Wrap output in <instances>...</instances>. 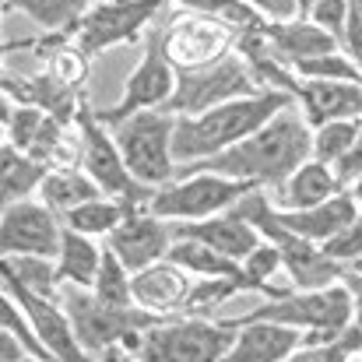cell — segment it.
Masks as SVG:
<instances>
[{"mask_svg":"<svg viewBox=\"0 0 362 362\" xmlns=\"http://www.w3.org/2000/svg\"><path fill=\"white\" fill-rule=\"evenodd\" d=\"M176 85H180V71L173 67V60L165 53V25H151L148 28V49L137 60V67L130 71L123 99L113 110H92V113L106 127H120L123 120H130L144 110H165L176 95Z\"/></svg>","mask_w":362,"mask_h":362,"instance_id":"cell-8","label":"cell"},{"mask_svg":"<svg viewBox=\"0 0 362 362\" xmlns=\"http://www.w3.org/2000/svg\"><path fill=\"white\" fill-rule=\"evenodd\" d=\"M103 362H137V359H134L127 349H117V352H110V356H106Z\"/></svg>","mask_w":362,"mask_h":362,"instance_id":"cell-46","label":"cell"},{"mask_svg":"<svg viewBox=\"0 0 362 362\" xmlns=\"http://www.w3.org/2000/svg\"><path fill=\"white\" fill-rule=\"evenodd\" d=\"M165 4H169V0H165ZM173 4H180V7H187V11H197V14H211V18L233 25L236 32L264 25V18L253 11L250 0H173Z\"/></svg>","mask_w":362,"mask_h":362,"instance_id":"cell-36","label":"cell"},{"mask_svg":"<svg viewBox=\"0 0 362 362\" xmlns=\"http://www.w3.org/2000/svg\"><path fill=\"white\" fill-rule=\"evenodd\" d=\"M362 356V327H349L341 338L324 341V345H303L288 362H352Z\"/></svg>","mask_w":362,"mask_h":362,"instance_id":"cell-38","label":"cell"},{"mask_svg":"<svg viewBox=\"0 0 362 362\" xmlns=\"http://www.w3.org/2000/svg\"><path fill=\"white\" fill-rule=\"evenodd\" d=\"M352 14H356V18L362 21V0H352Z\"/></svg>","mask_w":362,"mask_h":362,"instance_id":"cell-49","label":"cell"},{"mask_svg":"<svg viewBox=\"0 0 362 362\" xmlns=\"http://www.w3.org/2000/svg\"><path fill=\"white\" fill-rule=\"evenodd\" d=\"M324 250H327V257H334L338 264L356 267V264L362 260V215L352 222V226H345L334 240L324 243Z\"/></svg>","mask_w":362,"mask_h":362,"instance_id":"cell-39","label":"cell"},{"mask_svg":"<svg viewBox=\"0 0 362 362\" xmlns=\"http://www.w3.org/2000/svg\"><path fill=\"white\" fill-rule=\"evenodd\" d=\"M233 327H236V345L229 349L226 362H288L306 338L303 331L271 320H250Z\"/></svg>","mask_w":362,"mask_h":362,"instance_id":"cell-18","label":"cell"},{"mask_svg":"<svg viewBox=\"0 0 362 362\" xmlns=\"http://www.w3.org/2000/svg\"><path fill=\"white\" fill-rule=\"evenodd\" d=\"M338 42H341V53L362 71V21L356 14H349V25H345V32H341Z\"/></svg>","mask_w":362,"mask_h":362,"instance_id":"cell-43","label":"cell"},{"mask_svg":"<svg viewBox=\"0 0 362 362\" xmlns=\"http://www.w3.org/2000/svg\"><path fill=\"white\" fill-rule=\"evenodd\" d=\"M4 95L14 99V106H35L42 110L46 117H53L57 123H67L81 117V95L67 85H60L57 78L49 74H39V78H7L4 74Z\"/></svg>","mask_w":362,"mask_h":362,"instance_id":"cell-21","label":"cell"},{"mask_svg":"<svg viewBox=\"0 0 362 362\" xmlns=\"http://www.w3.org/2000/svg\"><path fill=\"white\" fill-rule=\"evenodd\" d=\"M194 281H197V278L187 274L180 264L158 260V264H151V267H144V271L134 274V303H137L144 313L162 317V320L183 317L187 299H190V292H194Z\"/></svg>","mask_w":362,"mask_h":362,"instance_id":"cell-16","label":"cell"},{"mask_svg":"<svg viewBox=\"0 0 362 362\" xmlns=\"http://www.w3.org/2000/svg\"><path fill=\"white\" fill-rule=\"evenodd\" d=\"M260 35L267 39V46L292 67L299 60H310V57H320V53H334L341 49V42L324 32L317 21L310 18H296V21H264L260 25Z\"/></svg>","mask_w":362,"mask_h":362,"instance_id":"cell-22","label":"cell"},{"mask_svg":"<svg viewBox=\"0 0 362 362\" xmlns=\"http://www.w3.org/2000/svg\"><path fill=\"white\" fill-rule=\"evenodd\" d=\"M32 352L11 334V331H0V362H28Z\"/></svg>","mask_w":362,"mask_h":362,"instance_id":"cell-44","label":"cell"},{"mask_svg":"<svg viewBox=\"0 0 362 362\" xmlns=\"http://www.w3.org/2000/svg\"><path fill=\"white\" fill-rule=\"evenodd\" d=\"M39 197H42V204H49V208L64 218L67 211H74V208H81V204H88V201H99V197H106V194L95 187V180H92L85 169H53V173L46 176Z\"/></svg>","mask_w":362,"mask_h":362,"instance_id":"cell-26","label":"cell"},{"mask_svg":"<svg viewBox=\"0 0 362 362\" xmlns=\"http://www.w3.org/2000/svg\"><path fill=\"white\" fill-rule=\"evenodd\" d=\"M260 81L253 78L250 64L243 57H226L211 67H201V71H183L180 74V85H176V95L173 103L165 106V113L173 117H201L208 110H218L226 103H236V99H250V95H260Z\"/></svg>","mask_w":362,"mask_h":362,"instance_id":"cell-10","label":"cell"},{"mask_svg":"<svg viewBox=\"0 0 362 362\" xmlns=\"http://www.w3.org/2000/svg\"><path fill=\"white\" fill-rule=\"evenodd\" d=\"M250 320H271L303 331V345H324L341 338L356 324V296L349 285H331L317 292H285L281 299H264L250 313L233 317L229 324H250Z\"/></svg>","mask_w":362,"mask_h":362,"instance_id":"cell-3","label":"cell"},{"mask_svg":"<svg viewBox=\"0 0 362 362\" xmlns=\"http://www.w3.org/2000/svg\"><path fill=\"white\" fill-rule=\"evenodd\" d=\"M28 362H39V359H28Z\"/></svg>","mask_w":362,"mask_h":362,"instance_id":"cell-50","label":"cell"},{"mask_svg":"<svg viewBox=\"0 0 362 362\" xmlns=\"http://www.w3.org/2000/svg\"><path fill=\"white\" fill-rule=\"evenodd\" d=\"M292 99L313 130L334 120H362V85L356 81H303L299 78Z\"/></svg>","mask_w":362,"mask_h":362,"instance_id":"cell-17","label":"cell"},{"mask_svg":"<svg viewBox=\"0 0 362 362\" xmlns=\"http://www.w3.org/2000/svg\"><path fill=\"white\" fill-rule=\"evenodd\" d=\"M359 201L349 194V190H341V194H334L331 201H324V204H317V208H306V211H278V222H281V229L288 233V236H299V240L306 243H324L334 240L345 226H352L356 218H359Z\"/></svg>","mask_w":362,"mask_h":362,"instance_id":"cell-20","label":"cell"},{"mask_svg":"<svg viewBox=\"0 0 362 362\" xmlns=\"http://www.w3.org/2000/svg\"><path fill=\"white\" fill-rule=\"evenodd\" d=\"M349 14H352V0H320L310 11V21H317L324 32H331L334 39H341V32L349 25Z\"/></svg>","mask_w":362,"mask_h":362,"instance_id":"cell-40","label":"cell"},{"mask_svg":"<svg viewBox=\"0 0 362 362\" xmlns=\"http://www.w3.org/2000/svg\"><path fill=\"white\" fill-rule=\"evenodd\" d=\"M359 134H362V120H334L317 127L313 130V158L334 169L345 158V151L356 144Z\"/></svg>","mask_w":362,"mask_h":362,"instance_id":"cell-34","label":"cell"},{"mask_svg":"<svg viewBox=\"0 0 362 362\" xmlns=\"http://www.w3.org/2000/svg\"><path fill=\"white\" fill-rule=\"evenodd\" d=\"M334 194H341V183H338L334 169L310 158L271 194V201H274L278 211H306V208H317V204L331 201Z\"/></svg>","mask_w":362,"mask_h":362,"instance_id":"cell-23","label":"cell"},{"mask_svg":"<svg viewBox=\"0 0 362 362\" xmlns=\"http://www.w3.org/2000/svg\"><path fill=\"white\" fill-rule=\"evenodd\" d=\"M165 7V0H103V4H92V11L81 18L78 25V46L95 57L110 46H120V42H134L151 21L155 14Z\"/></svg>","mask_w":362,"mask_h":362,"instance_id":"cell-12","label":"cell"},{"mask_svg":"<svg viewBox=\"0 0 362 362\" xmlns=\"http://www.w3.org/2000/svg\"><path fill=\"white\" fill-rule=\"evenodd\" d=\"M64 243V218L42 201L4 204L0 215V250L4 257H53Z\"/></svg>","mask_w":362,"mask_h":362,"instance_id":"cell-13","label":"cell"},{"mask_svg":"<svg viewBox=\"0 0 362 362\" xmlns=\"http://www.w3.org/2000/svg\"><path fill=\"white\" fill-rule=\"evenodd\" d=\"M236 296H246L243 278H197L183 317H208V313H215L218 306H226Z\"/></svg>","mask_w":362,"mask_h":362,"instance_id":"cell-33","label":"cell"},{"mask_svg":"<svg viewBox=\"0 0 362 362\" xmlns=\"http://www.w3.org/2000/svg\"><path fill=\"white\" fill-rule=\"evenodd\" d=\"M176 240H197V243H204V246H211V250H218V253H226L229 260H240L243 264L264 243V236L233 208V211L215 215V218H204V222H180L176 226Z\"/></svg>","mask_w":362,"mask_h":362,"instance_id":"cell-19","label":"cell"},{"mask_svg":"<svg viewBox=\"0 0 362 362\" xmlns=\"http://www.w3.org/2000/svg\"><path fill=\"white\" fill-rule=\"evenodd\" d=\"M4 292L25 310V317L32 320L42 349L53 356V362H99L95 356H88V349L81 345L67 310L57 303V299H46V296H35L28 292L21 281H14L11 274H4Z\"/></svg>","mask_w":362,"mask_h":362,"instance_id":"cell-14","label":"cell"},{"mask_svg":"<svg viewBox=\"0 0 362 362\" xmlns=\"http://www.w3.org/2000/svg\"><path fill=\"white\" fill-rule=\"evenodd\" d=\"M233 345L236 327L229 320L169 317L148 327L130 356L137 362H226Z\"/></svg>","mask_w":362,"mask_h":362,"instance_id":"cell-5","label":"cell"},{"mask_svg":"<svg viewBox=\"0 0 362 362\" xmlns=\"http://www.w3.org/2000/svg\"><path fill=\"white\" fill-rule=\"evenodd\" d=\"M313 158V127L299 113V106L281 110L271 123H264L257 134H250L236 148L204 158V162H190L176 169L180 176L190 173H215V176H229L250 187H281L303 162Z\"/></svg>","mask_w":362,"mask_h":362,"instance_id":"cell-1","label":"cell"},{"mask_svg":"<svg viewBox=\"0 0 362 362\" xmlns=\"http://www.w3.org/2000/svg\"><path fill=\"white\" fill-rule=\"evenodd\" d=\"M78 127H81V137H78V141H81V169L95 180V187H99L106 197L120 201L127 211H148L155 190L134 180V173H130L127 162H123L120 144H117V137L106 130V123L95 120L92 110H81Z\"/></svg>","mask_w":362,"mask_h":362,"instance_id":"cell-9","label":"cell"},{"mask_svg":"<svg viewBox=\"0 0 362 362\" xmlns=\"http://www.w3.org/2000/svg\"><path fill=\"white\" fill-rule=\"evenodd\" d=\"M173 243H176V226L165 222V218H158V215H151V211L127 215L120 222V229H113L106 236V246L120 257L123 267L130 274H137V271L165 260L169 250H173Z\"/></svg>","mask_w":362,"mask_h":362,"instance_id":"cell-15","label":"cell"},{"mask_svg":"<svg viewBox=\"0 0 362 362\" xmlns=\"http://www.w3.org/2000/svg\"><path fill=\"white\" fill-rule=\"evenodd\" d=\"M334 176H338L341 190H349V187H352V183L362 176V134L356 137V144L345 151V158L334 165Z\"/></svg>","mask_w":362,"mask_h":362,"instance_id":"cell-41","label":"cell"},{"mask_svg":"<svg viewBox=\"0 0 362 362\" xmlns=\"http://www.w3.org/2000/svg\"><path fill=\"white\" fill-rule=\"evenodd\" d=\"M95 299L113 306V310H130L137 306L134 303V274L123 267V260L106 246V257H103V267H99V278L92 285Z\"/></svg>","mask_w":362,"mask_h":362,"instance_id":"cell-32","label":"cell"},{"mask_svg":"<svg viewBox=\"0 0 362 362\" xmlns=\"http://www.w3.org/2000/svg\"><path fill=\"white\" fill-rule=\"evenodd\" d=\"M49 53H46V74L57 78L60 85L81 92L85 78H88V53L78 46V42H67V35H49L46 39Z\"/></svg>","mask_w":362,"mask_h":362,"instance_id":"cell-31","label":"cell"},{"mask_svg":"<svg viewBox=\"0 0 362 362\" xmlns=\"http://www.w3.org/2000/svg\"><path fill=\"white\" fill-rule=\"evenodd\" d=\"M349 194H352V197H356V201L362 204V176L356 180V183H352V187H349Z\"/></svg>","mask_w":362,"mask_h":362,"instance_id":"cell-48","label":"cell"},{"mask_svg":"<svg viewBox=\"0 0 362 362\" xmlns=\"http://www.w3.org/2000/svg\"><path fill=\"white\" fill-rule=\"evenodd\" d=\"M127 215H134V211H127L120 201L99 197V201H88V204L67 211V215H64V229H74V233H81V236L99 240V236H110L113 229H120V222Z\"/></svg>","mask_w":362,"mask_h":362,"instance_id":"cell-30","label":"cell"},{"mask_svg":"<svg viewBox=\"0 0 362 362\" xmlns=\"http://www.w3.org/2000/svg\"><path fill=\"white\" fill-rule=\"evenodd\" d=\"M352 296H356V327H362V281H356Z\"/></svg>","mask_w":362,"mask_h":362,"instance_id":"cell-45","label":"cell"},{"mask_svg":"<svg viewBox=\"0 0 362 362\" xmlns=\"http://www.w3.org/2000/svg\"><path fill=\"white\" fill-rule=\"evenodd\" d=\"M49 173H53L49 165L35 162L32 155H25V151H18L4 141V148H0V194H4V204L32 201V194L42 190Z\"/></svg>","mask_w":362,"mask_h":362,"instance_id":"cell-25","label":"cell"},{"mask_svg":"<svg viewBox=\"0 0 362 362\" xmlns=\"http://www.w3.org/2000/svg\"><path fill=\"white\" fill-rule=\"evenodd\" d=\"M320 0H299V18H310V11L317 7Z\"/></svg>","mask_w":362,"mask_h":362,"instance_id":"cell-47","label":"cell"},{"mask_svg":"<svg viewBox=\"0 0 362 362\" xmlns=\"http://www.w3.org/2000/svg\"><path fill=\"white\" fill-rule=\"evenodd\" d=\"M165 260L180 264L194 278H243L240 260H229L226 253H218V250H211L197 240H176Z\"/></svg>","mask_w":362,"mask_h":362,"instance_id":"cell-28","label":"cell"},{"mask_svg":"<svg viewBox=\"0 0 362 362\" xmlns=\"http://www.w3.org/2000/svg\"><path fill=\"white\" fill-rule=\"evenodd\" d=\"M60 303H64L81 345L88 349V356H95L99 362L106 359L110 352H117V349L134 352L141 334L162 320V317L144 313L141 306L113 310V306L99 303L92 288H81V285H60Z\"/></svg>","mask_w":362,"mask_h":362,"instance_id":"cell-4","label":"cell"},{"mask_svg":"<svg viewBox=\"0 0 362 362\" xmlns=\"http://www.w3.org/2000/svg\"><path fill=\"white\" fill-rule=\"evenodd\" d=\"M250 190H260V187H250V183L229 180V176H215V173H190V176H180V180L158 187L148 211L165 222H176V226L204 222V218L233 211Z\"/></svg>","mask_w":362,"mask_h":362,"instance_id":"cell-7","label":"cell"},{"mask_svg":"<svg viewBox=\"0 0 362 362\" xmlns=\"http://www.w3.org/2000/svg\"><path fill=\"white\" fill-rule=\"evenodd\" d=\"M296 106L288 92L264 88L260 95L226 103L218 110H208L201 117H176V137H173V155L180 165L215 158L229 148H236L250 134H257L264 123H271L281 110Z\"/></svg>","mask_w":362,"mask_h":362,"instance_id":"cell-2","label":"cell"},{"mask_svg":"<svg viewBox=\"0 0 362 362\" xmlns=\"http://www.w3.org/2000/svg\"><path fill=\"white\" fill-rule=\"evenodd\" d=\"M236 39H240V32L233 25H226L211 14H197V11H187L165 25V53L180 74L226 60L233 53Z\"/></svg>","mask_w":362,"mask_h":362,"instance_id":"cell-11","label":"cell"},{"mask_svg":"<svg viewBox=\"0 0 362 362\" xmlns=\"http://www.w3.org/2000/svg\"><path fill=\"white\" fill-rule=\"evenodd\" d=\"M92 4L95 0H4V11H25L49 35H67V32H78Z\"/></svg>","mask_w":362,"mask_h":362,"instance_id":"cell-27","label":"cell"},{"mask_svg":"<svg viewBox=\"0 0 362 362\" xmlns=\"http://www.w3.org/2000/svg\"><path fill=\"white\" fill-rule=\"evenodd\" d=\"M113 137L123 151L127 169L134 173L137 183L158 190L176 180V155H173V137H176V117L165 110H144L120 127H113Z\"/></svg>","mask_w":362,"mask_h":362,"instance_id":"cell-6","label":"cell"},{"mask_svg":"<svg viewBox=\"0 0 362 362\" xmlns=\"http://www.w3.org/2000/svg\"><path fill=\"white\" fill-rule=\"evenodd\" d=\"M103 257H106V246H99L92 236H81V233H74V229H64V243H60V253H57L60 285L92 288L95 278H99Z\"/></svg>","mask_w":362,"mask_h":362,"instance_id":"cell-24","label":"cell"},{"mask_svg":"<svg viewBox=\"0 0 362 362\" xmlns=\"http://www.w3.org/2000/svg\"><path fill=\"white\" fill-rule=\"evenodd\" d=\"M42 123H46L42 110H35V106H7V99H4V130H7V144L11 148L28 155L35 137H39V130H42Z\"/></svg>","mask_w":362,"mask_h":362,"instance_id":"cell-37","label":"cell"},{"mask_svg":"<svg viewBox=\"0 0 362 362\" xmlns=\"http://www.w3.org/2000/svg\"><path fill=\"white\" fill-rule=\"evenodd\" d=\"M0 274H11L14 281H21L35 296L60 299V271H57L53 257H4Z\"/></svg>","mask_w":362,"mask_h":362,"instance_id":"cell-29","label":"cell"},{"mask_svg":"<svg viewBox=\"0 0 362 362\" xmlns=\"http://www.w3.org/2000/svg\"><path fill=\"white\" fill-rule=\"evenodd\" d=\"M250 4L264 21H296L299 18V0H250Z\"/></svg>","mask_w":362,"mask_h":362,"instance_id":"cell-42","label":"cell"},{"mask_svg":"<svg viewBox=\"0 0 362 362\" xmlns=\"http://www.w3.org/2000/svg\"><path fill=\"white\" fill-rule=\"evenodd\" d=\"M292 71L303 81H356V85H362V71L341 49L320 53V57H310V60H299V64H292Z\"/></svg>","mask_w":362,"mask_h":362,"instance_id":"cell-35","label":"cell"}]
</instances>
